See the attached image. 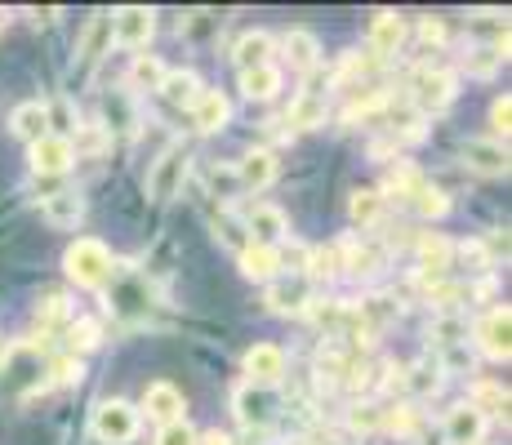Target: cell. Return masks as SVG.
I'll use <instances>...</instances> for the list:
<instances>
[{"instance_id": "cell-35", "label": "cell", "mask_w": 512, "mask_h": 445, "mask_svg": "<svg viewBox=\"0 0 512 445\" xmlns=\"http://www.w3.org/2000/svg\"><path fill=\"white\" fill-rule=\"evenodd\" d=\"M468 405L472 410H481L486 419H508V388L495 379H477L468 388Z\"/></svg>"}, {"instance_id": "cell-40", "label": "cell", "mask_w": 512, "mask_h": 445, "mask_svg": "<svg viewBox=\"0 0 512 445\" xmlns=\"http://www.w3.org/2000/svg\"><path fill=\"white\" fill-rule=\"evenodd\" d=\"M303 276H308L312 285L343 276V267H339V245H308V267H303Z\"/></svg>"}, {"instance_id": "cell-32", "label": "cell", "mask_w": 512, "mask_h": 445, "mask_svg": "<svg viewBox=\"0 0 512 445\" xmlns=\"http://www.w3.org/2000/svg\"><path fill=\"white\" fill-rule=\"evenodd\" d=\"M98 343H103V325H98L94 316H72V321L63 325V352L67 356H81L85 361V352H94Z\"/></svg>"}, {"instance_id": "cell-52", "label": "cell", "mask_w": 512, "mask_h": 445, "mask_svg": "<svg viewBox=\"0 0 512 445\" xmlns=\"http://www.w3.org/2000/svg\"><path fill=\"white\" fill-rule=\"evenodd\" d=\"M455 259L472 263V272H490V267H495V259L486 254V245H481V241H459L455 245Z\"/></svg>"}, {"instance_id": "cell-49", "label": "cell", "mask_w": 512, "mask_h": 445, "mask_svg": "<svg viewBox=\"0 0 512 445\" xmlns=\"http://www.w3.org/2000/svg\"><path fill=\"white\" fill-rule=\"evenodd\" d=\"M490 138H495V143H508V130H512V98L508 94H499L495 103H490Z\"/></svg>"}, {"instance_id": "cell-23", "label": "cell", "mask_w": 512, "mask_h": 445, "mask_svg": "<svg viewBox=\"0 0 512 445\" xmlns=\"http://www.w3.org/2000/svg\"><path fill=\"white\" fill-rule=\"evenodd\" d=\"M406 36H410V27H406V18L397 14V9H379V14L370 18V54L374 58H388V54H397L401 45H406Z\"/></svg>"}, {"instance_id": "cell-1", "label": "cell", "mask_w": 512, "mask_h": 445, "mask_svg": "<svg viewBox=\"0 0 512 445\" xmlns=\"http://www.w3.org/2000/svg\"><path fill=\"white\" fill-rule=\"evenodd\" d=\"M45 365L49 352L41 339H9L0 352V388L9 397H36L45 392Z\"/></svg>"}, {"instance_id": "cell-47", "label": "cell", "mask_w": 512, "mask_h": 445, "mask_svg": "<svg viewBox=\"0 0 512 445\" xmlns=\"http://www.w3.org/2000/svg\"><path fill=\"white\" fill-rule=\"evenodd\" d=\"M348 428H352V432H379V428H383V405L357 401V405L348 410Z\"/></svg>"}, {"instance_id": "cell-34", "label": "cell", "mask_w": 512, "mask_h": 445, "mask_svg": "<svg viewBox=\"0 0 512 445\" xmlns=\"http://www.w3.org/2000/svg\"><path fill=\"white\" fill-rule=\"evenodd\" d=\"M281 81H285V72L277 63L254 67V72H241V94L250 98V103H272V98L281 94Z\"/></svg>"}, {"instance_id": "cell-51", "label": "cell", "mask_w": 512, "mask_h": 445, "mask_svg": "<svg viewBox=\"0 0 512 445\" xmlns=\"http://www.w3.org/2000/svg\"><path fill=\"white\" fill-rule=\"evenodd\" d=\"M196 437H201V432H196L187 419H179V423H165V428H156V441L152 445H196Z\"/></svg>"}, {"instance_id": "cell-58", "label": "cell", "mask_w": 512, "mask_h": 445, "mask_svg": "<svg viewBox=\"0 0 512 445\" xmlns=\"http://www.w3.org/2000/svg\"><path fill=\"white\" fill-rule=\"evenodd\" d=\"M294 445H303V441H294Z\"/></svg>"}, {"instance_id": "cell-48", "label": "cell", "mask_w": 512, "mask_h": 445, "mask_svg": "<svg viewBox=\"0 0 512 445\" xmlns=\"http://www.w3.org/2000/svg\"><path fill=\"white\" fill-rule=\"evenodd\" d=\"M205 178H210V192L219 196L223 205L236 201V192H241V183H236V170H232V165H210V170H205Z\"/></svg>"}, {"instance_id": "cell-20", "label": "cell", "mask_w": 512, "mask_h": 445, "mask_svg": "<svg viewBox=\"0 0 512 445\" xmlns=\"http://www.w3.org/2000/svg\"><path fill=\"white\" fill-rule=\"evenodd\" d=\"M187 116H192V130L196 134H219L223 125L232 121V103L223 89H201L196 94V103L187 107Z\"/></svg>"}, {"instance_id": "cell-12", "label": "cell", "mask_w": 512, "mask_h": 445, "mask_svg": "<svg viewBox=\"0 0 512 445\" xmlns=\"http://www.w3.org/2000/svg\"><path fill=\"white\" fill-rule=\"evenodd\" d=\"M103 130L112 138H134L143 130V112H139V98L134 89H107L103 98Z\"/></svg>"}, {"instance_id": "cell-44", "label": "cell", "mask_w": 512, "mask_h": 445, "mask_svg": "<svg viewBox=\"0 0 512 445\" xmlns=\"http://www.w3.org/2000/svg\"><path fill=\"white\" fill-rule=\"evenodd\" d=\"M401 388H410L415 397H432V392L441 388L437 361H423V365H410V370H401Z\"/></svg>"}, {"instance_id": "cell-50", "label": "cell", "mask_w": 512, "mask_h": 445, "mask_svg": "<svg viewBox=\"0 0 512 445\" xmlns=\"http://www.w3.org/2000/svg\"><path fill=\"white\" fill-rule=\"evenodd\" d=\"M437 370H441V374H472V352H468V343H459V348H441Z\"/></svg>"}, {"instance_id": "cell-55", "label": "cell", "mask_w": 512, "mask_h": 445, "mask_svg": "<svg viewBox=\"0 0 512 445\" xmlns=\"http://www.w3.org/2000/svg\"><path fill=\"white\" fill-rule=\"evenodd\" d=\"M196 445H236V441H232V432L210 428V432H201V437H196Z\"/></svg>"}, {"instance_id": "cell-45", "label": "cell", "mask_w": 512, "mask_h": 445, "mask_svg": "<svg viewBox=\"0 0 512 445\" xmlns=\"http://www.w3.org/2000/svg\"><path fill=\"white\" fill-rule=\"evenodd\" d=\"M410 210H415L419 219H428V223L446 219V214H450V192H441V187L423 183V192L415 196V201H410Z\"/></svg>"}, {"instance_id": "cell-10", "label": "cell", "mask_w": 512, "mask_h": 445, "mask_svg": "<svg viewBox=\"0 0 512 445\" xmlns=\"http://www.w3.org/2000/svg\"><path fill=\"white\" fill-rule=\"evenodd\" d=\"M156 36V9L147 5H121L112 9V45L121 49H147Z\"/></svg>"}, {"instance_id": "cell-7", "label": "cell", "mask_w": 512, "mask_h": 445, "mask_svg": "<svg viewBox=\"0 0 512 445\" xmlns=\"http://www.w3.org/2000/svg\"><path fill=\"white\" fill-rule=\"evenodd\" d=\"M112 49V14H94L81 32V45H76V63H72V85H85L98 72L103 54Z\"/></svg>"}, {"instance_id": "cell-18", "label": "cell", "mask_w": 512, "mask_h": 445, "mask_svg": "<svg viewBox=\"0 0 512 445\" xmlns=\"http://www.w3.org/2000/svg\"><path fill=\"white\" fill-rule=\"evenodd\" d=\"M143 410H147V419H156V428H165V423L187 419V397L170 379H156L143 388Z\"/></svg>"}, {"instance_id": "cell-28", "label": "cell", "mask_w": 512, "mask_h": 445, "mask_svg": "<svg viewBox=\"0 0 512 445\" xmlns=\"http://www.w3.org/2000/svg\"><path fill=\"white\" fill-rule=\"evenodd\" d=\"M272 54H277V41L268 32H245L241 41L232 45V63L236 72H254V67H268Z\"/></svg>"}, {"instance_id": "cell-37", "label": "cell", "mask_w": 512, "mask_h": 445, "mask_svg": "<svg viewBox=\"0 0 512 445\" xmlns=\"http://www.w3.org/2000/svg\"><path fill=\"white\" fill-rule=\"evenodd\" d=\"M423 183H428V178H423L419 170H410V165H397L379 192H383V201H388V205H410L423 192Z\"/></svg>"}, {"instance_id": "cell-57", "label": "cell", "mask_w": 512, "mask_h": 445, "mask_svg": "<svg viewBox=\"0 0 512 445\" xmlns=\"http://www.w3.org/2000/svg\"><path fill=\"white\" fill-rule=\"evenodd\" d=\"M9 23V14H5V9H0V27H5Z\"/></svg>"}, {"instance_id": "cell-25", "label": "cell", "mask_w": 512, "mask_h": 445, "mask_svg": "<svg viewBox=\"0 0 512 445\" xmlns=\"http://www.w3.org/2000/svg\"><path fill=\"white\" fill-rule=\"evenodd\" d=\"M330 116V103H326V89H299L290 103V112H285V125H294V130H321Z\"/></svg>"}, {"instance_id": "cell-26", "label": "cell", "mask_w": 512, "mask_h": 445, "mask_svg": "<svg viewBox=\"0 0 512 445\" xmlns=\"http://www.w3.org/2000/svg\"><path fill=\"white\" fill-rule=\"evenodd\" d=\"M9 134L23 138L27 147L36 143V138L49 134V116H45V98H27V103H18L14 112H9Z\"/></svg>"}, {"instance_id": "cell-9", "label": "cell", "mask_w": 512, "mask_h": 445, "mask_svg": "<svg viewBox=\"0 0 512 445\" xmlns=\"http://www.w3.org/2000/svg\"><path fill=\"white\" fill-rule=\"evenodd\" d=\"M241 370H245V383L250 388H277V383L285 379V370H290V356H285L281 343H254L250 352H245V361H241Z\"/></svg>"}, {"instance_id": "cell-27", "label": "cell", "mask_w": 512, "mask_h": 445, "mask_svg": "<svg viewBox=\"0 0 512 445\" xmlns=\"http://www.w3.org/2000/svg\"><path fill=\"white\" fill-rule=\"evenodd\" d=\"M236 267H241L245 281L268 285V281H277V276H281V254L268 250V245H254V241H250L241 254H236Z\"/></svg>"}, {"instance_id": "cell-21", "label": "cell", "mask_w": 512, "mask_h": 445, "mask_svg": "<svg viewBox=\"0 0 512 445\" xmlns=\"http://www.w3.org/2000/svg\"><path fill=\"white\" fill-rule=\"evenodd\" d=\"M281 58L290 72H303L312 76L321 67V41L308 32V27H290V32L281 36Z\"/></svg>"}, {"instance_id": "cell-22", "label": "cell", "mask_w": 512, "mask_h": 445, "mask_svg": "<svg viewBox=\"0 0 512 445\" xmlns=\"http://www.w3.org/2000/svg\"><path fill=\"white\" fill-rule=\"evenodd\" d=\"M232 414H236V423H241V428L263 432V428L272 423V401H268V392H263V388H250V383H236V388H232Z\"/></svg>"}, {"instance_id": "cell-46", "label": "cell", "mask_w": 512, "mask_h": 445, "mask_svg": "<svg viewBox=\"0 0 512 445\" xmlns=\"http://www.w3.org/2000/svg\"><path fill=\"white\" fill-rule=\"evenodd\" d=\"M214 236H219V245H228V250H236V254L250 245V236H245V223L236 219V214H228V210L214 219Z\"/></svg>"}, {"instance_id": "cell-6", "label": "cell", "mask_w": 512, "mask_h": 445, "mask_svg": "<svg viewBox=\"0 0 512 445\" xmlns=\"http://www.w3.org/2000/svg\"><path fill=\"white\" fill-rule=\"evenodd\" d=\"M187 165H192V152H187L183 143H170L152 165H147V196H152V201H170V196H179Z\"/></svg>"}, {"instance_id": "cell-3", "label": "cell", "mask_w": 512, "mask_h": 445, "mask_svg": "<svg viewBox=\"0 0 512 445\" xmlns=\"http://www.w3.org/2000/svg\"><path fill=\"white\" fill-rule=\"evenodd\" d=\"M459 94V76L450 67H437V63H419L406 81V103L415 107L419 116H437L455 103Z\"/></svg>"}, {"instance_id": "cell-2", "label": "cell", "mask_w": 512, "mask_h": 445, "mask_svg": "<svg viewBox=\"0 0 512 445\" xmlns=\"http://www.w3.org/2000/svg\"><path fill=\"white\" fill-rule=\"evenodd\" d=\"M63 272H67V281L81 285V290H107L112 276H116V259L103 241H94V236H76L63 254Z\"/></svg>"}, {"instance_id": "cell-19", "label": "cell", "mask_w": 512, "mask_h": 445, "mask_svg": "<svg viewBox=\"0 0 512 445\" xmlns=\"http://www.w3.org/2000/svg\"><path fill=\"white\" fill-rule=\"evenodd\" d=\"M232 170H236V183H241V192H268V187L277 183L281 165H277V156H272L268 147H250V152H245L241 161L232 165Z\"/></svg>"}, {"instance_id": "cell-36", "label": "cell", "mask_w": 512, "mask_h": 445, "mask_svg": "<svg viewBox=\"0 0 512 445\" xmlns=\"http://www.w3.org/2000/svg\"><path fill=\"white\" fill-rule=\"evenodd\" d=\"M388 103H392V94L388 89H352V98H348V107H343V121L348 125H357V121H370V116H383L388 112Z\"/></svg>"}, {"instance_id": "cell-4", "label": "cell", "mask_w": 512, "mask_h": 445, "mask_svg": "<svg viewBox=\"0 0 512 445\" xmlns=\"http://www.w3.org/2000/svg\"><path fill=\"white\" fill-rule=\"evenodd\" d=\"M139 428H143V410L125 397L98 401L94 414H90V432H94L98 445H130L139 437Z\"/></svg>"}, {"instance_id": "cell-8", "label": "cell", "mask_w": 512, "mask_h": 445, "mask_svg": "<svg viewBox=\"0 0 512 445\" xmlns=\"http://www.w3.org/2000/svg\"><path fill=\"white\" fill-rule=\"evenodd\" d=\"M245 223V236H250L254 245H268V250H281L285 241H290V219H285L281 205L272 201H254L250 210L241 214Z\"/></svg>"}, {"instance_id": "cell-39", "label": "cell", "mask_w": 512, "mask_h": 445, "mask_svg": "<svg viewBox=\"0 0 512 445\" xmlns=\"http://www.w3.org/2000/svg\"><path fill=\"white\" fill-rule=\"evenodd\" d=\"M423 414H419V405L415 401H397V405H383V428L379 432H392V437H415V432L423 428Z\"/></svg>"}, {"instance_id": "cell-33", "label": "cell", "mask_w": 512, "mask_h": 445, "mask_svg": "<svg viewBox=\"0 0 512 445\" xmlns=\"http://www.w3.org/2000/svg\"><path fill=\"white\" fill-rule=\"evenodd\" d=\"M428 334H432V343H437V348H459V343H468V334H472L468 312H459V308L437 312V316H432V325H428Z\"/></svg>"}, {"instance_id": "cell-5", "label": "cell", "mask_w": 512, "mask_h": 445, "mask_svg": "<svg viewBox=\"0 0 512 445\" xmlns=\"http://www.w3.org/2000/svg\"><path fill=\"white\" fill-rule=\"evenodd\" d=\"M472 343H477V352L486 356V361H499L504 365L512 356V312L508 303H495V308H486L472 321Z\"/></svg>"}, {"instance_id": "cell-53", "label": "cell", "mask_w": 512, "mask_h": 445, "mask_svg": "<svg viewBox=\"0 0 512 445\" xmlns=\"http://www.w3.org/2000/svg\"><path fill=\"white\" fill-rule=\"evenodd\" d=\"M419 41L432 45V49L446 45V23H441V18H423V23H419Z\"/></svg>"}, {"instance_id": "cell-42", "label": "cell", "mask_w": 512, "mask_h": 445, "mask_svg": "<svg viewBox=\"0 0 512 445\" xmlns=\"http://www.w3.org/2000/svg\"><path fill=\"white\" fill-rule=\"evenodd\" d=\"M67 143H72L76 156H103L107 147H112V134L103 130V121H81V125H76V134L67 138Z\"/></svg>"}, {"instance_id": "cell-24", "label": "cell", "mask_w": 512, "mask_h": 445, "mask_svg": "<svg viewBox=\"0 0 512 445\" xmlns=\"http://www.w3.org/2000/svg\"><path fill=\"white\" fill-rule=\"evenodd\" d=\"M415 259L423 276H446L455 267V241H446L441 232H419L415 236Z\"/></svg>"}, {"instance_id": "cell-54", "label": "cell", "mask_w": 512, "mask_h": 445, "mask_svg": "<svg viewBox=\"0 0 512 445\" xmlns=\"http://www.w3.org/2000/svg\"><path fill=\"white\" fill-rule=\"evenodd\" d=\"M410 445H446V437H441V428H428V423H423L415 437H410Z\"/></svg>"}, {"instance_id": "cell-56", "label": "cell", "mask_w": 512, "mask_h": 445, "mask_svg": "<svg viewBox=\"0 0 512 445\" xmlns=\"http://www.w3.org/2000/svg\"><path fill=\"white\" fill-rule=\"evenodd\" d=\"M58 9H32V23H54Z\"/></svg>"}, {"instance_id": "cell-29", "label": "cell", "mask_w": 512, "mask_h": 445, "mask_svg": "<svg viewBox=\"0 0 512 445\" xmlns=\"http://www.w3.org/2000/svg\"><path fill=\"white\" fill-rule=\"evenodd\" d=\"M504 63H508V36L504 41H490V45H472L468 54L459 58V67H464L468 76H477V81H490Z\"/></svg>"}, {"instance_id": "cell-31", "label": "cell", "mask_w": 512, "mask_h": 445, "mask_svg": "<svg viewBox=\"0 0 512 445\" xmlns=\"http://www.w3.org/2000/svg\"><path fill=\"white\" fill-rule=\"evenodd\" d=\"M348 214H352V223L366 232V227H379L388 219V201H383L379 187H357V192L348 196Z\"/></svg>"}, {"instance_id": "cell-16", "label": "cell", "mask_w": 512, "mask_h": 445, "mask_svg": "<svg viewBox=\"0 0 512 445\" xmlns=\"http://www.w3.org/2000/svg\"><path fill=\"white\" fill-rule=\"evenodd\" d=\"M41 219L54 227V232H76L85 219V196L76 187H58V192L41 196Z\"/></svg>"}, {"instance_id": "cell-38", "label": "cell", "mask_w": 512, "mask_h": 445, "mask_svg": "<svg viewBox=\"0 0 512 445\" xmlns=\"http://www.w3.org/2000/svg\"><path fill=\"white\" fill-rule=\"evenodd\" d=\"M32 321H36V330H41V334L63 330V325L72 321V308H67V294H58V290L41 294V299H36V308H32Z\"/></svg>"}, {"instance_id": "cell-15", "label": "cell", "mask_w": 512, "mask_h": 445, "mask_svg": "<svg viewBox=\"0 0 512 445\" xmlns=\"http://www.w3.org/2000/svg\"><path fill=\"white\" fill-rule=\"evenodd\" d=\"M27 165H32L36 178H63L76 165V152H72L67 138L45 134V138H36V143L27 147Z\"/></svg>"}, {"instance_id": "cell-17", "label": "cell", "mask_w": 512, "mask_h": 445, "mask_svg": "<svg viewBox=\"0 0 512 445\" xmlns=\"http://www.w3.org/2000/svg\"><path fill=\"white\" fill-rule=\"evenodd\" d=\"M383 263H388V250H383V245L357 241V236L339 241V267H343V276L370 281V276H379V272H383Z\"/></svg>"}, {"instance_id": "cell-13", "label": "cell", "mask_w": 512, "mask_h": 445, "mask_svg": "<svg viewBox=\"0 0 512 445\" xmlns=\"http://www.w3.org/2000/svg\"><path fill=\"white\" fill-rule=\"evenodd\" d=\"M486 432H490V419L481 410H472L468 401H455L441 419V437L446 445H486Z\"/></svg>"}, {"instance_id": "cell-43", "label": "cell", "mask_w": 512, "mask_h": 445, "mask_svg": "<svg viewBox=\"0 0 512 445\" xmlns=\"http://www.w3.org/2000/svg\"><path fill=\"white\" fill-rule=\"evenodd\" d=\"M165 72H170V67L161 63V58L156 54H134V67H130V85L134 89H161V81H165Z\"/></svg>"}, {"instance_id": "cell-14", "label": "cell", "mask_w": 512, "mask_h": 445, "mask_svg": "<svg viewBox=\"0 0 512 445\" xmlns=\"http://www.w3.org/2000/svg\"><path fill=\"white\" fill-rule=\"evenodd\" d=\"M459 161L481 178H508V165H512L508 143H495V138H464L459 143Z\"/></svg>"}, {"instance_id": "cell-30", "label": "cell", "mask_w": 512, "mask_h": 445, "mask_svg": "<svg viewBox=\"0 0 512 445\" xmlns=\"http://www.w3.org/2000/svg\"><path fill=\"white\" fill-rule=\"evenodd\" d=\"M201 89H205V85H201V76H196L192 67H170L156 94H161L170 107H183V112H187V107L196 103V94H201Z\"/></svg>"}, {"instance_id": "cell-11", "label": "cell", "mask_w": 512, "mask_h": 445, "mask_svg": "<svg viewBox=\"0 0 512 445\" xmlns=\"http://www.w3.org/2000/svg\"><path fill=\"white\" fill-rule=\"evenodd\" d=\"M312 299H317V285H312L308 276H277V281H268V290H263V303L277 316H303Z\"/></svg>"}, {"instance_id": "cell-41", "label": "cell", "mask_w": 512, "mask_h": 445, "mask_svg": "<svg viewBox=\"0 0 512 445\" xmlns=\"http://www.w3.org/2000/svg\"><path fill=\"white\" fill-rule=\"evenodd\" d=\"M81 374H85V361H81V356L49 352V365H45V388H72V383H81Z\"/></svg>"}]
</instances>
